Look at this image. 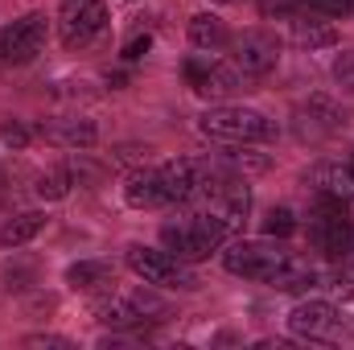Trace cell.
I'll use <instances>...</instances> for the list:
<instances>
[{"label": "cell", "instance_id": "obj_1", "mask_svg": "<svg viewBox=\"0 0 354 350\" xmlns=\"http://www.w3.org/2000/svg\"><path fill=\"white\" fill-rule=\"evenodd\" d=\"M231 235H235V231H231L218 214L198 210V214H189V219H181V223L161 227V248H165L169 256H177L181 264H198V260H210Z\"/></svg>", "mask_w": 354, "mask_h": 350}, {"label": "cell", "instance_id": "obj_2", "mask_svg": "<svg viewBox=\"0 0 354 350\" xmlns=\"http://www.w3.org/2000/svg\"><path fill=\"white\" fill-rule=\"evenodd\" d=\"M198 128L202 136L210 140H223V145H256V140H268L276 136V124L252 111V107H235V103H214L198 116Z\"/></svg>", "mask_w": 354, "mask_h": 350}, {"label": "cell", "instance_id": "obj_3", "mask_svg": "<svg viewBox=\"0 0 354 350\" xmlns=\"http://www.w3.org/2000/svg\"><path fill=\"white\" fill-rule=\"evenodd\" d=\"M292 260L284 248L268 243V239H235L223 248V268L231 276H243V280H260V284H272L284 264Z\"/></svg>", "mask_w": 354, "mask_h": 350}, {"label": "cell", "instance_id": "obj_4", "mask_svg": "<svg viewBox=\"0 0 354 350\" xmlns=\"http://www.w3.org/2000/svg\"><path fill=\"white\" fill-rule=\"evenodd\" d=\"M346 202H334V198H322L317 210L309 214V243L330 256V260H342L354 252V223L342 210Z\"/></svg>", "mask_w": 354, "mask_h": 350}, {"label": "cell", "instance_id": "obj_5", "mask_svg": "<svg viewBox=\"0 0 354 350\" xmlns=\"http://www.w3.org/2000/svg\"><path fill=\"white\" fill-rule=\"evenodd\" d=\"M128 268L145 280V284H157V288H194L198 276L189 272V264H181L177 256H169L165 248H128Z\"/></svg>", "mask_w": 354, "mask_h": 350}, {"label": "cell", "instance_id": "obj_6", "mask_svg": "<svg viewBox=\"0 0 354 350\" xmlns=\"http://www.w3.org/2000/svg\"><path fill=\"white\" fill-rule=\"evenodd\" d=\"M107 29V4L103 0H62L58 12V37L66 50H83Z\"/></svg>", "mask_w": 354, "mask_h": 350}, {"label": "cell", "instance_id": "obj_7", "mask_svg": "<svg viewBox=\"0 0 354 350\" xmlns=\"http://www.w3.org/2000/svg\"><path fill=\"white\" fill-rule=\"evenodd\" d=\"M46 33H50L46 12H25L21 21H12V25L0 33V62H4V66H29V62L41 54Z\"/></svg>", "mask_w": 354, "mask_h": 350}, {"label": "cell", "instance_id": "obj_8", "mask_svg": "<svg viewBox=\"0 0 354 350\" xmlns=\"http://www.w3.org/2000/svg\"><path fill=\"white\" fill-rule=\"evenodd\" d=\"M231 62L243 75H268L280 62V37L268 29H248L239 37H231Z\"/></svg>", "mask_w": 354, "mask_h": 350}, {"label": "cell", "instance_id": "obj_9", "mask_svg": "<svg viewBox=\"0 0 354 350\" xmlns=\"http://www.w3.org/2000/svg\"><path fill=\"white\" fill-rule=\"evenodd\" d=\"M185 79L202 99H227V95H235L243 87V71L235 62L227 66V62H198V58H189L185 62Z\"/></svg>", "mask_w": 354, "mask_h": 350}, {"label": "cell", "instance_id": "obj_10", "mask_svg": "<svg viewBox=\"0 0 354 350\" xmlns=\"http://www.w3.org/2000/svg\"><path fill=\"white\" fill-rule=\"evenodd\" d=\"M288 330L297 338H309V342H330L342 334V317L334 305L326 301H301L292 313H288Z\"/></svg>", "mask_w": 354, "mask_h": 350}, {"label": "cell", "instance_id": "obj_11", "mask_svg": "<svg viewBox=\"0 0 354 350\" xmlns=\"http://www.w3.org/2000/svg\"><path fill=\"white\" fill-rule=\"evenodd\" d=\"M37 136L54 149H91L99 140V128L91 120H41Z\"/></svg>", "mask_w": 354, "mask_h": 350}, {"label": "cell", "instance_id": "obj_12", "mask_svg": "<svg viewBox=\"0 0 354 350\" xmlns=\"http://www.w3.org/2000/svg\"><path fill=\"white\" fill-rule=\"evenodd\" d=\"M157 174H161V185H165V198H169V206H177V202H189V198L198 194V181H202L198 161H185V157L165 161Z\"/></svg>", "mask_w": 354, "mask_h": 350}, {"label": "cell", "instance_id": "obj_13", "mask_svg": "<svg viewBox=\"0 0 354 350\" xmlns=\"http://www.w3.org/2000/svg\"><path fill=\"white\" fill-rule=\"evenodd\" d=\"M309 185L322 194V198H334V202H354V165L342 161H326L309 174Z\"/></svg>", "mask_w": 354, "mask_h": 350}, {"label": "cell", "instance_id": "obj_14", "mask_svg": "<svg viewBox=\"0 0 354 350\" xmlns=\"http://www.w3.org/2000/svg\"><path fill=\"white\" fill-rule=\"evenodd\" d=\"M91 317H95L99 326L128 330V326H136L145 313H140V305H136V301H128V297H115V293L107 288L103 297H95V301H91Z\"/></svg>", "mask_w": 354, "mask_h": 350}, {"label": "cell", "instance_id": "obj_15", "mask_svg": "<svg viewBox=\"0 0 354 350\" xmlns=\"http://www.w3.org/2000/svg\"><path fill=\"white\" fill-rule=\"evenodd\" d=\"M124 202L136 206V210H157V206H169L165 198V185H161V174L157 169H136L124 185Z\"/></svg>", "mask_w": 354, "mask_h": 350}, {"label": "cell", "instance_id": "obj_16", "mask_svg": "<svg viewBox=\"0 0 354 350\" xmlns=\"http://www.w3.org/2000/svg\"><path fill=\"white\" fill-rule=\"evenodd\" d=\"M66 284L83 288V293H107L115 284V268L107 260H79L66 268Z\"/></svg>", "mask_w": 354, "mask_h": 350}, {"label": "cell", "instance_id": "obj_17", "mask_svg": "<svg viewBox=\"0 0 354 350\" xmlns=\"http://www.w3.org/2000/svg\"><path fill=\"white\" fill-rule=\"evenodd\" d=\"M292 42L301 50H330V46H338V29L330 21H317L305 12V17H292Z\"/></svg>", "mask_w": 354, "mask_h": 350}, {"label": "cell", "instance_id": "obj_18", "mask_svg": "<svg viewBox=\"0 0 354 350\" xmlns=\"http://www.w3.org/2000/svg\"><path fill=\"white\" fill-rule=\"evenodd\" d=\"M46 227V214L41 210H25V214H12L0 223V248H25L29 239H37Z\"/></svg>", "mask_w": 354, "mask_h": 350}, {"label": "cell", "instance_id": "obj_19", "mask_svg": "<svg viewBox=\"0 0 354 350\" xmlns=\"http://www.w3.org/2000/svg\"><path fill=\"white\" fill-rule=\"evenodd\" d=\"M189 42L198 46V50H223V46H231V33H227V25L214 17V12H198V17H189Z\"/></svg>", "mask_w": 354, "mask_h": 350}, {"label": "cell", "instance_id": "obj_20", "mask_svg": "<svg viewBox=\"0 0 354 350\" xmlns=\"http://www.w3.org/2000/svg\"><path fill=\"white\" fill-rule=\"evenodd\" d=\"M71 185H75V174H71V165H50V169H41V174H37V185H33V194H37L41 202H62V198L71 194Z\"/></svg>", "mask_w": 354, "mask_h": 350}, {"label": "cell", "instance_id": "obj_21", "mask_svg": "<svg viewBox=\"0 0 354 350\" xmlns=\"http://www.w3.org/2000/svg\"><path fill=\"white\" fill-rule=\"evenodd\" d=\"M264 231L272 239H284V235H292L297 231V214L288 210V206H272L264 214Z\"/></svg>", "mask_w": 354, "mask_h": 350}, {"label": "cell", "instance_id": "obj_22", "mask_svg": "<svg viewBox=\"0 0 354 350\" xmlns=\"http://www.w3.org/2000/svg\"><path fill=\"white\" fill-rule=\"evenodd\" d=\"M309 111H317V116H322V124H326L330 132L346 128V116H342V111H338V107H334L330 99H322V95H317V99H309Z\"/></svg>", "mask_w": 354, "mask_h": 350}, {"label": "cell", "instance_id": "obj_23", "mask_svg": "<svg viewBox=\"0 0 354 350\" xmlns=\"http://www.w3.org/2000/svg\"><path fill=\"white\" fill-rule=\"evenodd\" d=\"M334 83L346 91V95H354V50H342L334 58Z\"/></svg>", "mask_w": 354, "mask_h": 350}, {"label": "cell", "instance_id": "obj_24", "mask_svg": "<svg viewBox=\"0 0 354 350\" xmlns=\"http://www.w3.org/2000/svg\"><path fill=\"white\" fill-rule=\"evenodd\" d=\"M305 12H322V17H354V0H305Z\"/></svg>", "mask_w": 354, "mask_h": 350}, {"label": "cell", "instance_id": "obj_25", "mask_svg": "<svg viewBox=\"0 0 354 350\" xmlns=\"http://www.w3.org/2000/svg\"><path fill=\"white\" fill-rule=\"evenodd\" d=\"M0 140H4L8 149H25V145H29V128H21L17 120H12V124H0Z\"/></svg>", "mask_w": 354, "mask_h": 350}, {"label": "cell", "instance_id": "obj_26", "mask_svg": "<svg viewBox=\"0 0 354 350\" xmlns=\"http://www.w3.org/2000/svg\"><path fill=\"white\" fill-rule=\"evenodd\" d=\"M231 165H235V169H243V174H248V169H252V174H264L272 161L260 157V153H235V157H231Z\"/></svg>", "mask_w": 354, "mask_h": 350}, {"label": "cell", "instance_id": "obj_27", "mask_svg": "<svg viewBox=\"0 0 354 350\" xmlns=\"http://www.w3.org/2000/svg\"><path fill=\"white\" fill-rule=\"evenodd\" d=\"M149 46H153V42H149V33H145V37H132V42L124 46V62H136V58H140Z\"/></svg>", "mask_w": 354, "mask_h": 350}, {"label": "cell", "instance_id": "obj_28", "mask_svg": "<svg viewBox=\"0 0 354 350\" xmlns=\"http://www.w3.org/2000/svg\"><path fill=\"white\" fill-rule=\"evenodd\" d=\"M25 347H71V342L54 338V334H33V338H25Z\"/></svg>", "mask_w": 354, "mask_h": 350}, {"label": "cell", "instance_id": "obj_29", "mask_svg": "<svg viewBox=\"0 0 354 350\" xmlns=\"http://www.w3.org/2000/svg\"><path fill=\"white\" fill-rule=\"evenodd\" d=\"M214 4H248V0H214Z\"/></svg>", "mask_w": 354, "mask_h": 350}]
</instances>
